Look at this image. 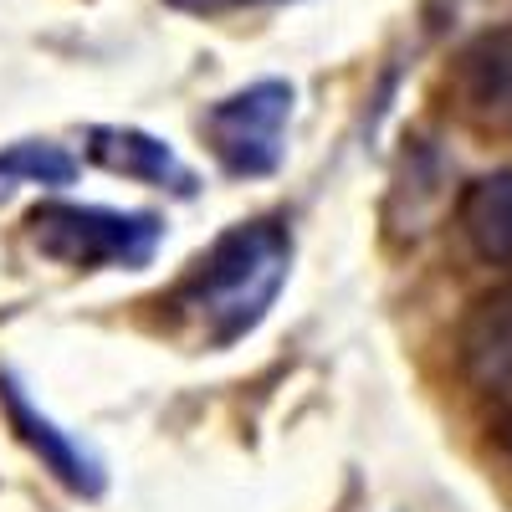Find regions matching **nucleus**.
<instances>
[{"label": "nucleus", "mask_w": 512, "mask_h": 512, "mask_svg": "<svg viewBox=\"0 0 512 512\" xmlns=\"http://www.w3.org/2000/svg\"><path fill=\"white\" fill-rule=\"evenodd\" d=\"M292 267V236L277 221H251L226 231L185 282L169 292L164 308H175L190 328H200L210 344H236L267 318Z\"/></svg>", "instance_id": "nucleus-1"}, {"label": "nucleus", "mask_w": 512, "mask_h": 512, "mask_svg": "<svg viewBox=\"0 0 512 512\" xmlns=\"http://www.w3.org/2000/svg\"><path fill=\"white\" fill-rule=\"evenodd\" d=\"M31 246L62 267H144L164 241L159 216L144 210H103V205H36L26 216Z\"/></svg>", "instance_id": "nucleus-2"}, {"label": "nucleus", "mask_w": 512, "mask_h": 512, "mask_svg": "<svg viewBox=\"0 0 512 512\" xmlns=\"http://www.w3.org/2000/svg\"><path fill=\"white\" fill-rule=\"evenodd\" d=\"M292 118V88L287 82H251V88L221 98L205 113V139L216 149L221 169L236 180L272 175L282 164V134Z\"/></svg>", "instance_id": "nucleus-3"}, {"label": "nucleus", "mask_w": 512, "mask_h": 512, "mask_svg": "<svg viewBox=\"0 0 512 512\" xmlns=\"http://www.w3.org/2000/svg\"><path fill=\"white\" fill-rule=\"evenodd\" d=\"M461 364L477 390L512 405V287H497L461 328Z\"/></svg>", "instance_id": "nucleus-4"}, {"label": "nucleus", "mask_w": 512, "mask_h": 512, "mask_svg": "<svg viewBox=\"0 0 512 512\" xmlns=\"http://www.w3.org/2000/svg\"><path fill=\"white\" fill-rule=\"evenodd\" d=\"M88 154L103 169H113V175L144 180V185L175 190V195H195V175L180 164V154L169 149L164 139L144 134V128H93V134H88Z\"/></svg>", "instance_id": "nucleus-5"}, {"label": "nucleus", "mask_w": 512, "mask_h": 512, "mask_svg": "<svg viewBox=\"0 0 512 512\" xmlns=\"http://www.w3.org/2000/svg\"><path fill=\"white\" fill-rule=\"evenodd\" d=\"M0 400H6L11 425L21 431V441H26L41 461H47V472H57L72 492H88V497L103 487V466H98L88 451H82L67 431H57V425L21 395V384H16V379H0Z\"/></svg>", "instance_id": "nucleus-6"}, {"label": "nucleus", "mask_w": 512, "mask_h": 512, "mask_svg": "<svg viewBox=\"0 0 512 512\" xmlns=\"http://www.w3.org/2000/svg\"><path fill=\"white\" fill-rule=\"evenodd\" d=\"M461 93L482 118L512 123V21L482 31L461 57Z\"/></svg>", "instance_id": "nucleus-7"}, {"label": "nucleus", "mask_w": 512, "mask_h": 512, "mask_svg": "<svg viewBox=\"0 0 512 512\" xmlns=\"http://www.w3.org/2000/svg\"><path fill=\"white\" fill-rule=\"evenodd\" d=\"M461 231L487 262H512V169L482 175L461 195Z\"/></svg>", "instance_id": "nucleus-8"}, {"label": "nucleus", "mask_w": 512, "mask_h": 512, "mask_svg": "<svg viewBox=\"0 0 512 512\" xmlns=\"http://www.w3.org/2000/svg\"><path fill=\"white\" fill-rule=\"evenodd\" d=\"M72 175H77V159L62 144L26 139V144L0 149V195L16 190V185H47V190H57V185H72Z\"/></svg>", "instance_id": "nucleus-9"}, {"label": "nucleus", "mask_w": 512, "mask_h": 512, "mask_svg": "<svg viewBox=\"0 0 512 512\" xmlns=\"http://www.w3.org/2000/svg\"><path fill=\"white\" fill-rule=\"evenodd\" d=\"M180 11H231V6H262V0H169Z\"/></svg>", "instance_id": "nucleus-10"}]
</instances>
